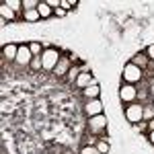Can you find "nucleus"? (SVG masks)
<instances>
[{
	"label": "nucleus",
	"instance_id": "nucleus-7",
	"mask_svg": "<svg viewBox=\"0 0 154 154\" xmlns=\"http://www.w3.org/2000/svg\"><path fill=\"white\" fill-rule=\"evenodd\" d=\"M31 60H33V54H31V49H29V43H23V45H19V54H17V64L19 66H31Z\"/></svg>",
	"mask_w": 154,
	"mask_h": 154
},
{
	"label": "nucleus",
	"instance_id": "nucleus-1",
	"mask_svg": "<svg viewBox=\"0 0 154 154\" xmlns=\"http://www.w3.org/2000/svg\"><path fill=\"white\" fill-rule=\"evenodd\" d=\"M105 130H107L105 113L95 115V117H88V123H86V131H88V134H93L97 138H103V136H105Z\"/></svg>",
	"mask_w": 154,
	"mask_h": 154
},
{
	"label": "nucleus",
	"instance_id": "nucleus-5",
	"mask_svg": "<svg viewBox=\"0 0 154 154\" xmlns=\"http://www.w3.org/2000/svg\"><path fill=\"white\" fill-rule=\"evenodd\" d=\"M119 99L125 103V105H130L134 103L136 99H138V88L134 86V84H121V88H119Z\"/></svg>",
	"mask_w": 154,
	"mask_h": 154
},
{
	"label": "nucleus",
	"instance_id": "nucleus-10",
	"mask_svg": "<svg viewBox=\"0 0 154 154\" xmlns=\"http://www.w3.org/2000/svg\"><path fill=\"white\" fill-rule=\"evenodd\" d=\"M131 64H134V66H138L140 70L146 72V70H148V66H150V58L146 56V51H138V54L131 58Z\"/></svg>",
	"mask_w": 154,
	"mask_h": 154
},
{
	"label": "nucleus",
	"instance_id": "nucleus-30",
	"mask_svg": "<svg viewBox=\"0 0 154 154\" xmlns=\"http://www.w3.org/2000/svg\"><path fill=\"white\" fill-rule=\"evenodd\" d=\"M66 12H68V11H64V8L60 6V8H56V11H54V14H56V17H64Z\"/></svg>",
	"mask_w": 154,
	"mask_h": 154
},
{
	"label": "nucleus",
	"instance_id": "nucleus-31",
	"mask_svg": "<svg viewBox=\"0 0 154 154\" xmlns=\"http://www.w3.org/2000/svg\"><path fill=\"white\" fill-rule=\"evenodd\" d=\"M152 130H154V117L148 121V131H152Z\"/></svg>",
	"mask_w": 154,
	"mask_h": 154
},
{
	"label": "nucleus",
	"instance_id": "nucleus-29",
	"mask_svg": "<svg viewBox=\"0 0 154 154\" xmlns=\"http://www.w3.org/2000/svg\"><path fill=\"white\" fill-rule=\"evenodd\" d=\"M146 56L150 58V62H154V43H152V45H150L148 49H146Z\"/></svg>",
	"mask_w": 154,
	"mask_h": 154
},
{
	"label": "nucleus",
	"instance_id": "nucleus-14",
	"mask_svg": "<svg viewBox=\"0 0 154 154\" xmlns=\"http://www.w3.org/2000/svg\"><path fill=\"white\" fill-rule=\"evenodd\" d=\"M37 11H39V17H41V19H49V17L54 14V11L49 8V4L45 2V0H41V2H39V6H37Z\"/></svg>",
	"mask_w": 154,
	"mask_h": 154
},
{
	"label": "nucleus",
	"instance_id": "nucleus-21",
	"mask_svg": "<svg viewBox=\"0 0 154 154\" xmlns=\"http://www.w3.org/2000/svg\"><path fill=\"white\" fill-rule=\"evenodd\" d=\"M99 142V138L97 136H93V134H84V138H82V146H95V144Z\"/></svg>",
	"mask_w": 154,
	"mask_h": 154
},
{
	"label": "nucleus",
	"instance_id": "nucleus-15",
	"mask_svg": "<svg viewBox=\"0 0 154 154\" xmlns=\"http://www.w3.org/2000/svg\"><path fill=\"white\" fill-rule=\"evenodd\" d=\"M23 21L27 23H37V21H41V17H39V11H23Z\"/></svg>",
	"mask_w": 154,
	"mask_h": 154
},
{
	"label": "nucleus",
	"instance_id": "nucleus-11",
	"mask_svg": "<svg viewBox=\"0 0 154 154\" xmlns=\"http://www.w3.org/2000/svg\"><path fill=\"white\" fill-rule=\"evenodd\" d=\"M17 54H19V45H14V43H6L2 48V58L6 60V62H14Z\"/></svg>",
	"mask_w": 154,
	"mask_h": 154
},
{
	"label": "nucleus",
	"instance_id": "nucleus-13",
	"mask_svg": "<svg viewBox=\"0 0 154 154\" xmlns=\"http://www.w3.org/2000/svg\"><path fill=\"white\" fill-rule=\"evenodd\" d=\"M82 95L86 97V99H88V101H93V99H99V95H101V86H99V84H91V86H88V88H84L82 91Z\"/></svg>",
	"mask_w": 154,
	"mask_h": 154
},
{
	"label": "nucleus",
	"instance_id": "nucleus-12",
	"mask_svg": "<svg viewBox=\"0 0 154 154\" xmlns=\"http://www.w3.org/2000/svg\"><path fill=\"white\" fill-rule=\"evenodd\" d=\"M0 14H2V19H4V21H17V19H19V14L12 11L11 6H6V2H2V4H0Z\"/></svg>",
	"mask_w": 154,
	"mask_h": 154
},
{
	"label": "nucleus",
	"instance_id": "nucleus-27",
	"mask_svg": "<svg viewBox=\"0 0 154 154\" xmlns=\"http://www.w3.org/2000/svg\"><path fill=\"white\" fill-rule=\"evenodd\" d=\"M134 130H136V131H148V121H140V123H136Z\"/></svg>",
	"mask_w": 154,
	"mask_h": 154
},
{
	"label": "nucleus",
	"instance_id": "nucleus-17",
	"mask_svg": "<svg viewBox=\"0 0 154 154\" xmlns=\"http://www.w3.org/2000/svg\"><path fill=\"white\" fill-rule=\"evenodd\" d=\"M33 72H39L43 70V60H41V56H33V60H31V66H29Z\"/></svg>",
	"mask_w": 154,
	"mask_h": 154
},
{
	"label": "nucleus",
	"instance_id": "nucleus-32",
	"mask_svg": "<svg viewBox=\"0 0 154 154\" xmlns=\"http://www.w3.org/2000/svg\"><path fill=\"white\" fill-rule=\"evenodd\" d=\"M148 140L154 144V130H152V131H148Z\"/></svg>",
	"mask_w": 154,
	"mask_h": 154
},
{
	"label": "nucleus",
	"instance_id": "nucleus-2",
	"mask_svg": "<svg viewBox=\"0 0 154 154\" xmlns=\"http://www.w3.org/2000/svg\"><path fill=\"white\" fill-rule=\"evenodd\" d=\"M142 78H144V70H140L138 66H134L131 62H130V64H125V68H123V72H121V80H123V82H125V84H134V86H136Z\"/></svg>",
	"mask_w": 154,
	"mask_h": 154
},
{
	"label": "nucleus",
	"instance_id": "nucleus-18",
	"mask_svg": "<svg viewBox=\"0 0 154 154\" xmlns=\"http://www.w3.org/2000/svg\"><path fill=\"white\" fill-rule=\"evenodd\" d=\"M29 49H31V54H33V56H41V54L45 51L43 45H41L39 41H31V43H29Z\"/></svg>",
	"mask_w": 154,
	"mask_h": 154
},
{
	"label": "nucleus",
	"instance_id": "nucleus-26",
	"mask_svg": "<svg viewBox=\"0 0 154 154\" xmlns=\"http://www.w3.org/2000/svg\"><path fill=\"white\" fill-rule=\"evenodd\" d=\"M152 117H154V109L144 105V121H146V119H152Z\"/></svg>",
	"mask_w": 154,
	"mask_h": 154
},
{
	"label": "nucleus",
	"instance_id": "nucleus-3",
	"mask_svg": "<svg viewBox=\"0 0 154 154\" xmlns=\"http://www.w3.org/2000/svg\"><path fill=\"white\" fill-rule=\"evenodd\" d=\"M125 117L130 121L131 125H136V123H140L144 121V105L142 103H138V101H134L130 105H125Z\"/></svg>",
	"mask_w": 154,
	"mask_h": 154
},
{
	"label": "nucleus",
	"instance_id": "nucleus-28",
	"mask_svg": "<svg viewBox=\"0 0 154 154\" xmlns=\"http://www.w3.org/2000/svg\"><path fill=\"white\" fill-rule=\"evenodd\" d=\"M45 2L49 4V8H51V11H56V8H60V4H62V0H45Z\"/></svg>",
	"mask_w": 154,
	"mask_h": 154
},
{
	"label": "nucleus",
	"instance_id": "nucleus-6",
	"mask_svg": "<svg viewBox=\"0 0 154 154\" xmlns=\"http://www.w3.org/2000/svg\"><path fill=\"white\" fill-rule=\"evenodd\" d=\"M70 68H72V62H70V56H62L60 58V62L56 64V68H54V76L56 78H66V74L70 72Z\"/></svg>",
	"mask_w": 154,
	"mask_h": 154
},
{
	"label": "nucleus",
	"instance_id": "nucleus-20",
	"mask_svg": "<svg viewBox=\"0 0 154 154\" xmlns=\"http://www.w3.org/2000/svg\"><path fill=\"white\" fill-rule=\"evenodd\" d=\"M95 146H97V150H99L101 154H109V150H111L109 142H107V140H101V138H99V142H97Z\"/></svg>",
	"mask_w": 154,
	"mask_h": 154
},
{
	"label": "nucleus",
	"instance_id": "nucleus-16",
	"mask_svg": "<svg viewBox=\"0 0 154 154\" xmlns=\"http://www.w3.org/2000/svg\"><path fill=\"white\" fill-rule=\"evenodd\" d=\"M80 68H78V66H72L70 68V72H68V74H66V82H70V84H74L76 82V80H78V76H80Z\"/></svg>",
	"mask_w": 154,
	"mask_h": 154
},
{
	"label": "nucleus",
	"instance_id": "nucleus-8",
	"mask_svg": "<svg viewBox=\"0 0 154 154\" xmlns=\"http://www.w3.org/2000/svg\"><path fill=\"white\" fill-rule=\"evenodd\" d=\"M84 113H86L88 117H95V115H101V113H103V103H101L99 99H93V101H86V105H84Z\"/></svg>",
	"mask_w": 154,
	"mask_h": 154
},
{
	"label": "nucleus",
	"instance_id": "nucleus-19",
	"mask_svg": "<svg viewBox=\"0 0 154 154\" xmlns=\"http://www.w3.org/2000/svg\"><path fill=\"white\" fill-rule=\"evenodd\" d=\"M4 2H6V6H11L17 14L23 11V0H4Z\"/></svg>",
	"mask_w": 154,
	"mask_h": 154
},
{
	"label": "nucleus",
	"instance_id": "nucleus-9",
	"mask_svg": "<svg viewBox=\"0 0 154 154\" xmlns=\"http://www.w3.org/2000/svg\"><path fill=\"white\" fill-rule=\"evenodd\" d=\"M91 84H95L93 74H91V72H86V70H82V72H80V76H78V80L74 82V86H76V88H80V91H84V88H88Z\"/></svg>",
	"mask_w": 154,
	"mask_h": 154
},
{
	"label": "nucleus",
	"instance_id": "nucleus-25",
	"mask_svg": "<svg viewBox=\"0 0 154 154\" xmlns=\"http://www.w3.org/2000/svg\"><path fill=\"white\" fill-rule=\"evenodd\" d=\"M76 4H78L76 0H62V4H60V6H62L64 11H70V8H74V6H76Z\"/></svg>",
	"mask_w": 154,
	"mask_h": 154
},
{
	"label": "nucleus",
	"instance_id": "nucleus-22",
	"mask_svg": "<svg viewBox=\"0 0 154 154\" xmlns=\"http://www.w3.org/2000/svg\"><path fill=\"white\" fill-rule=\"evenodd\" d=\"M41 0H23V11H35Z\"/></svg>",
	"mask_w": 154,
	"mask_h": 154
},
{
	"label": "nucleus",
	"instance_id": "nucleus-23",
	"mask_svg": "<svg viewBox=\"0 0 154 154\" xmlns=\"http://www.w3.org/2000/svg\"><path fill=\"white\" fill-rule=\"evenodd\" d=\"M136 101H138V103H146V101H148V91H146V88H142V91H140V88H138V99H136Z\"/></svg>",
	"mask_w": 154,
	"mask_h": 154
},
{
	"label": "nucleus",
	"instance_id": "nucleus-24",
	"mask_svg": "<svg viewBox=\"0 0 154 154\" xmlns=\"http://www.w3.org/2000/svg\"><path fill=\"white\" fill-rule=\"evenodd\" d=\"M80 154H101L97 150V146H82L80 148Z\"/></svg>",
	"mask_w": 154,
	"mask_h": 154
},
{
	"label": "nucleus",
	"instance_id": "nucleus-4",
	"mask_svg": "<svg viewBox=\"0 0 154 154\" xmlns=\"http://www.w3.org/2000/svg\"><path fill=\"white\" fill-rule=\"evenodd\" d=\"M60 58H62V54H60L56 48H48L43 54H41V60H43V70L54 72L56 64L60 62Z\"/></svg>",
	"mask_w": 154,
	"mask_h": 154
}]
</instances>
